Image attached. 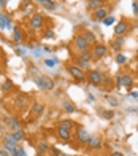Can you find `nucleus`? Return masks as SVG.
I'll return each instance as SVG.
<instances>
[{
	"instance_id": "1",
	"label": "nucleus",
	"mask_w": 138,
	"mask_h": 156,
	"mask_svg": "<svg viewBox=\"0 0 138 156\" xmlns=\"http://www.w3.org/2000/svg\"><path fill=\"white\" fill-rule=\"evenodd\" d=\"M33 81H35V84L41 91H52L54 86H56V84H54V80H51L49 76H35Z\"/></svg>"
},
{
	"instance_id": "2",
	"label": "nucleus",
	"mask_w": 138,
	"mask_h": 156,
	"mask_svg": "<svg viewBox=\"0 0 138 156\" xmlns=\"http://www.w3.org/2000/svg\"><path fill=\"white\" fill-rule=\"evenodd\" d=\"M68 69V72H70V75L75 78V80H78V81H82V80H86V73H84V70H81L76 64H70V66L67 67Z\"/></svg>"
},
{
	"instance_id": "3",
	"label": "nucleus",
	"mask_w": 138,
	"mask_h": 156,
	"mask_svg": "<svg viewBox=\"0 0 138 156\" xmlns=\"http://www.w3.org/2000/svg\"><path fill=\"white\" fill-rule=\"evenodd\" d=\"M129 30V23L126 19H119L118 23L114 24V37H121V35H126Z\"/></svg>"
},
{
	"instance_id": "4",
	"label": "nucleus",
	"mask_w": 138,
	"mask_h": 156,
	"mask_svg": "<svg viewBox=\"0 0 138 156\" xmlns=\"http://www.w3.org/2000/svg\"><path fill=\"white\" fill-rule=\"evenodd\" d=\"M102 78H103V73L100 72V70H91L89 72V75H87V80H89V83L91 84H94V86H100L102 84Z\"/></svg>"
},
{
	"instance_id": "5",
	"label": "nucleus",
	"mask_w": 138,
	"mask_h": 156,
	"mask_svg": "<svg viewBox=\"0 0 138 156\" xmlns=\"http://www.w3.org/2000/svg\"><path fill=\"white\" fill-rule=\"evenodd\" d=\"M43 26H45V18H43V15L35 13V15L30 18V29H32V30H38V29H41Z\"/></svg>"
},
{
	"instance_id": "6",
	"label": "nucleus",
	"mask_w": 138,
	"mask_h": 156,
	"mask_svg": "<svg viewBox=\"0 0 138 156\" xmlns=\"http://www.w3.org/2000/svg\"><path fill=\"white\" fill-rule=\"evenodd\" d=\"M106 53H108L106 45H103V43H94V48H92L94 58L102 59V58H105V56H106Z\"/></svg>"
},
{
	"instance_id": "7",
	"label": "nucleus",
	"mask_w": 138,
	"mask_h": 156,
	"mask_svg": "<svg viewBox=\"0 0 138 156\" xmlns=\"http://www.w3.org/2000/svg\"><path fill=\"white\" fill-rule=\"evenodd\" d=\"M27 99H29V96H27L25 93L18 94L16 99H15V108L16 110H24L27 107Z\"/></svg>"
},
{
	"instance_id": "8",
	"label": "nucleus",
	"mask_w": 138,
	"mask_h": 156,
	"mask_svg": "<svg viewBox=\"0 0 138 156\" xmlns=\"http://www.w3.org/2000/svg\"><path fill=\"white\" fill-rule=\"evenodd\" d=\"M86 145L91 148V150H97V148L102 147V137L100 136H89Z\"/></svg>"
},
{
	"instance_id": "9",
	"label": "nucleus",
	"mask_w": 138,
	"mask_h": 156,
	"mask_svg": "<svg viewBox=\"0 0 138 156\" xmlns=\"http://www.w3.org/2000/svg\"><path fill=\"white\" fill-rule=\"evenodd\" d=\"M87 139H89V132H87V129H84V127H78V129H76V140H78V144L86 145Z\"/></svg>"
},
{
	"instance_id": "10",
	"label": "nucleus",
	"mask_w": 138,
	"mask_h": 156,
	"mask_svg": "<svg viewBox=\"0 0 138 156\" xmlns=\"http://www.w3.org/2000/svg\"><path fill=\"white\" fill-rule=\"evenodd\" d=\"M43 110H45V104L43 102H33L32 110H30V116L37 118V116H40L41 113H43Z\"/></svg>"
},
{
	"instance_id": "11",
	"label": "nucleus",
	"mask_w": 138,
	"mask_h": 156,
	"mask_svg": "<svg viewBox=\"0 0 138 156\" xmlns=\"http://www.w3.org/2000/svg\"><path fill=\"white\" fill-rule=\"evenodd\" d=\"M56 134H57V137H59L60 140H65V142H68V140L72 139L70 131L65 129V127H62V126H57V127H56Z\"/></svg>"
},
{
	"instance_id": "12",
	"label": "nucleus",
	"mask_w": 138,
	"mask_h": 156,
	"mask_svg": "<svg viewBox=\"0 0 138 156\" xmlns=\"http://www.w3.org/2000/svg\"><path fill=\"white\" fill-rule=\"evenodd\" d=\"M75 46H76L79 51H84V49L89 48V43L86 41L84 35H76V37H75Z\"/></svg>"
},
{
	"instance_id": "13",
	"label": "nucleus",
	"mask_w": 138,
	"mask_h": 156,
	"mask_svg": "<svg viewBox=\"0 0 138 156\" xmlns=\"http://www.w3.org/2000/svg\"><path fill=\"white\" fill-rule=\"evenodd\" d=\"M0 29L2 30H6V29H13V23H11V19L3 15V13H0Z\"/></svg>"
},
{
	"instance_id": "14",
	"label": "nucleus",
	"mask_w": 138,
	"mask_h": 156,
	"mask_svg": "<svg viewBox=\"0 0 138 156\" xmlns=\"http://www.w3.org/2000/svg\"><path fill=\"white\" fill-rule=\"evenodd\" d=\"M106 3V0H87V10H99V8H103Z\"/></svg>"
},
{
	"instance_id": "15",
	"label": "nucleus",
	"mask_w": 138,
	"mask_h": 156,
	"mask_svg": "<svg viewBox=\"0 0 138 156\" xmlns=\"http://www.w3.org/2000/svg\"><path fill=\"white\" fill-rule=\"evenodd\" d=\"M124 43H126V38H124V35H121V37H114V40L111 41V48L114 49V51H121Z\"/></svg>"
},
{
	"instance_id": "16",
	"label": "nucleus",
	"mask_w": 138,
	"mask_h": 156,
	"mask_svg": "<svg viewBox=\"0 0 138 156\" xmlns=\"http://www.w3.org/2000/svg\"><path fill=\"white\" fill-rule=\"evenodd\" d=\"M108 15H109V11H108V8H105V6H103V8H99V10H95V11H94V18L97 19V21H103Z\"/></svg>"
},
{
	"instance_id": "17",
	"label": "nucleus",
	"mask_w": 138,
	"mask_h": 156,
	"mask_svg": "<svg viewBox=\"0 0 138 156\" xmlns=\"http://www.w3.org/2000/svg\"><path fill=\"white\" fill-rule=\"evenodd\" d=\"M13 41H15L16 45H19L21 41H22V32L18 26H13Z\"/></svg>"
},
{
	"instance_id": "18",
	"label": "nucleus",
	"mask_w": 138,
	"mask_h": 156,
	"mask_svg": "<svg viewBox=\"0 0 138 156\" xmlns=\"http://www.w3.org/2000/svg\"><path fill=\"white\" fill-rule=\"evenodd\" d=\"M79 59H82V61H87V62H91L92 59H94V54H92V49H84V51H81L79 53V56H78Z\"/></svg>"
},
{
	"instance_id": "19",
	"label": "nucleus",
	"mask_w": 138,
	"mask_h": 156,
	"mask_svg": "<svg viewBox=\"0 0 138 156\" xmlns=\"http://www.w3.org/2000/svg\"><path fill=\"white\" fill-rule=\"evenodd\" d=\"M11 136H13V139H15V142L18 144V142H21V140L25 137V131L22 129V127H21V129H18V131H13Z\"/></svg>"
},
{
	"instance_id": "20",
	"label": "nucleus",
	"mask_w": 138,
	"mask_h": 156,
	"mask_svg": "<svg viewBox=\"0 0 138 156\" xmlns=\"http://www.w3.org/2000/svg\"><path fill=\"white\" fill-rule=\"evenodd\" d=\"M59 126L65 127V129H68V131H72V129H75V127H76V123L72 121V119H62V121L59 123Z\"/></svg>"
},
{
	"instance_id": "21",
	"label": "nucleus",
	"mask_w": 138,
	"mask_h": 156,
	"mask_svg": "<svg viewBox=\"0 0 138 156\" xmlns=\"http://www.w3.org/2000/svg\"><path fill=\"white\" fill-rule=\"evenodd\" d=\"M13 88H15V83H13V80H10V78H6V80L2 83V91L3 93H8V91H11Z\"/></svg>"
},
{
	"instance_id": "22",
	"label": "nucleus",
	"mask_w": 138,
	"mask_h": 156,
	"mask_svg": "<svg viewBox=\"0 0 138 156\" xmlns=\"http://www.w3.org/2000/svg\"><path fill=\"white\" fill-rule=\"evenodd\" d=\"M82 35H84V38H86V41H87L89 45H91V43H97V41H95V40H97V37H95V34H94V32L86 30Z\"/></svg>"
},
{
	"instance_id": "23",
	"label": "nucleus",
	"mask_w": 138,
	"mask_h": 156,
	"mask_svg": "<svg viewBox=\"0 0 138 156\" xmlns=\"http://www.w3.org/2000/svg\"><path fill=\"white\" fill-rule=\"evenodd\" d=\"M10 129H11V132L13 131H18V129H21V124H19V121L15 118V116H10Z\"/></svg>"
},
{
	"instance_id": "24",
	"label": "nucleus",
	"mask_w": 138,
	"mask_h": 156,
	"mask_svg": "<svg viewBox=\"0 0 138 156\" xmlns=\"http://www.w3.org/2000/svg\"><path fill=\"white\" fill-rule=\"evenodd\" d=\"M132 84H133V78L132 76L130 75H122V86L132 88Z\"/></svg>"
},
{
	"instance_id": "25",
	"label": "nucleus",
	"mask_w": 138,
	"mask_h": 156,
	"mask_svg": "<svg viewBox=\"0 0 138 156\" xmlns=\"http://www.w3.org/2000/svg\"><path fill=\"white\" fill-rule=\"evenodd\" d=\"M76 66H78L81 70H89V67H91V62H87V61H82V59L76 58Z\"/></svg>"
},
{
	"instance_id": "26",
	"label": "nucleus",
	"mask_w": 138,
	"mask_h": 156,
	"mask_svg": "<svg viewBox=\"0 0 138 156\" xmlns=\"http://www.w3.org/2000/svg\"><path fill=\"white\" fill-rule=\"evenodd\" d=\"M100 115H102V118H105V119H113L116 116L114 110H100Z\"/></svg>"
},
{
	"instance_id": "27",
	"label": "nucleus",
	"mask_w": 138,
	"mask_h": 156,
	"mask_svg": "<svg viewBox=\"0 0 138 156\" xmlns=\"http://www.w3.org/2000/svg\"><path fill=\"white\" fill-rule=\"evenodd\" d=\"M62 105H64V110H65L67 113H75V112H76V107H75L72 102H68V101H65Z\"/></svg>"
},
{
	"instance_id": "28",
	"label": "nucleus",
	"mask_w": 138,
	"mask_h": 156,
	"mask_svg": "<svg viewBox=\"0 0 138 156\" xmlns=\"http://www.w3.org/2000/svg\"><path fill=\"white\" fill-rule=\"evenodd\" d=\"M43 6H45L46 11H54L56 10V2H54V0H46Z\"/></svg>"
},
{
	"instance_id": "29",
	"label": "nucleus",
	"mask_w": 138,
	"mask_h": 156,
	"mask_svg": "<svg viewBox=\"0 0 138 156\" xmlns=\"http://www.w3.org/2000/svg\"><path fill=\"white\" fill-rule=\"evenodd\" d=\"M49 150V145H48L46 140H40L38 142V151H48Z\"/></svg>"
},
{
	"instance_id": "30",
	"label": "nucleus",
	"mask_w": 138,
	"mask_h": 156,
	"mask_svg": "<svg viewBox=\"0 0 138 156\" xmlns=\"http://www.w3.org/2000/svg\"><path fill=\"white\" fill-rule=\"evenodd\" d=\"M106 101H108V104L111 105V107H119V102H118V99H114V97H111V96H106Z\"/></svg>"
},
{
	"instance_id": "31",
	"label": "nucleus",
	"mask_w": 138,
	"mask_h": 156,
	"mask_svg": "<svg viewBox=\"0 0 138 156\" xmlns=\"http://www.w3.org/2000/svg\"><path fill=\"white\" fill-rule=\"evenodd\" d=\"M116 62H118L119 66H122V64H126V62H127V58H126L124 54L118 53V54H116Z\"/></svg>"
},
{
	"instance_id": "32",
	"label": "nucleus",
	"mask_w": 138,
	"mask_h": 156,
	"mask_svg": "<svg viewBox=\"0 0 138 156\" xmlns=\"http://www.w3.org/2000/svg\"><path fill=\"white\" fill-rule=\"evenodd\" d=\"M57 64H59L57 59H46V61H45V66H46V67H56Z\"/></svg>"
},
{
	"instance_id": "33",
	"label": "nucleus",
	"mask_w": 138,
	"mask_h": 156,
	"mask_svg": "<svg viewBox=\"0 0 138 156\" xmlns=\"http://www.w3.org/2000/svg\"><path fill=\"white\" fill-rule=\"evenodd\" d=\"M103 24H105V26H111V24H114V18L108 15L105 19H103Z\"/></svg>"
},
{
	"instance_id": "34",
	"label": "nucleus",
	"mask_w": 138,
	"mask_h": 156,
	"mask_svg": "<svg viewBox=\"0 0 138 156\" xmlns=\"http://www.w3.org/2000/svg\"><path fill=\"white\" fill-rule=\"evenodd\" d=\"M116 86H118V88L122 86V75H121V73L116 75Z\"/></svg>"
},
{
	"instance_id": "35",
	"label": "nucleus",
	"mask_w": 138,
	"mask_h": 156,
	"mask_svg": "<svg viewBox=\"0 0 138 156\" xmlns=\"http://www.w3.org/2000/svg\"><path fill=\"white\" fill-rule=\"evenodd\" d=\"M54 37H56V35H54V32L51 30V29H48L46 32H45V38L48 40V38H54Z\"/></svg>"
},
{
	"instance_id": "36",
	"label": "nucleus",
	"mask_w": 138,
	"mask_h": 156,
	"mask_svg": "<svg viewBox=\"0 0 138 156\" xmlns=\"http://www.w3.org/2000/svg\"><path fill=\"white\" fill-rule=\"evenodd\" d=\"M32 51H33V54H35L37 58H40V56H41V48H40V46H33Z\"/></svg>"
},
{
	"instance_id": "37",
	"label": "nucleus",
	"mask_w": 138,
	"mask_h": 156,
	"mask_svg": "<svg viewBox=\"0 0 138 156\" xmlns=\"http://www.w3.org/2000/svg\"><path fill=\"white\" fill-rule=\"evenodd\" d=\"M16 53H18L19 56H24V54L27 53V49H25V48H16Z\"/></svg>"
},
{
	"instance_id": "38",
	"label": "nucleus",
	"mask_w": 138,
	"mask_h": 156,
	"mask_svg": "<svg viewBox=\"0 0 138 156\" xmlns=\"http://www.w3.org/2000/svg\"><path fill=\"white\" fill-rule=\"evenodd\" d=\"M132 8H133V15L138 16V2H133L132 3Z\"/></svg>"
},
{
	"instance_id": "39",
	"label": "nucleus",
	"mask_w": 138,
	"mask_h": 156,
	"mask_svg": "<svg viewBox=\"0 0 138 156\" xmlns=\"http://www.w3.org/2000/svg\"><path fill=\"white\" fill-rule=\"evenodd\" d=\"M16 148H18V153H19V156H27V154H25V150H24L22 147H16Z\"/></svg>"
},
{
	"instance_id": "40",
	"label": "nucleus",
	"mask_w": 138,
	"mask_h": 156,
	"mask_svg": "<svg viewBox=\"0 0 138 156\" xmlns=\"http://www.w3.org/2000/svg\"><path fill=\"white\" fill-rule=\"evenodd\" d=\"M51 151H52V156H60V151L57 150V148H54V147H51Z\"/></svg>"
},
{
	"instance_id": "41",
	"label": "nucleus",
	"mask_w": 138,
	"mask_h": 156,
	"mask_svg": "<svg viewBox=\"0 0 138 156\" xmlns=\"http://www.w3.org/2000/svg\"><path fill=\"white\" fill-rule=\"evenodd\" d=\"M109 156H126V154H124V153H121V151H113V153L109 154Z\"/></svg>"
},
{
	"instance_id": "42",
	"label": "nucleus",
	"mask_w": 138,
	"mask_h": 156,
	"mask_svg": "<svg viewBox=\"0 0 138 156\" xmlns=\"http://www.w3.org/2000/svg\"><path fill=\"white\" fill-rule=\"evenodd\" d=\"M0 154H2V156H10V151H6V150H0Z\"/></svg>"
},
{
	"instance_id": "43",
	"label": "nucleus",
	"mask_w": 138,
	"mask_h": 156,
	"mask_svg": "<svg viewBox=\"0 0 138 156\" xmlns=\"http://www.w3.org/2000/svg\"><path fill=\"white\" fill-rule=\"evenodd\" d=\"M29 3H30V0H22V8H24V6H27Z\"/></svg>"
},
{
	"instance_id": "44",
	"label": "nucleus",
	"mask_w": 138,
	"mask_h": 156,
	"mask_svg": "<svg viewBox=\"0 0 138 156\" xmlns=\"http://www.w3.org/2000/svg\"><path fill=\"white\" fill-rule=\"evenodd\" d=\"M130 96H132L133 99H138V93H136V91H133V93H130Z\"/></svg>"
},
{
	"instance_id": "45",
	"label": "nucleus",
	"mask_w": 138,
	"mask_h": 156,
	"mask_svg": "<svg viewBox=\"0 0 138 156\" xmlns=\"http://www.w3.org/2000/svg\"><path fill=\"white\" fill-rule=\"evenodd\" d=\"M33 2H35V3H40V5H45L46 0H33Z\"/></svg>"
},
{
	"instance_id": "46",
	"label": "nucleus",
	"mask_w": 138,
	"mask_h": 156,
	"mask_svg": "<svg viewBox=\"0 0 138 156\" xmlns=\"http://www.w3.org/2000/svg\"><path fill=\"white\" fill-rule=\"evenodd\" d=\"M43 49H45L46 53H49V51H51V48H49V46H43Z\"/></svg>"
},
{
	"instance_id": "47",
	"label": "nucleus",
	"mask_w": 138,
	"mask_h": 156,
	"mask_svg": "<svg viewBox=\"0 0 138 156\" xmlns=\"http://www.w3.org/2000/svg\"><path fill=\"white\" fill-rule=\"evenodd\" d=\"M87 99H89V101L92 102V101H94V96H92V94H87Z\"/></svg>"
},
{
	"instance_id": "48",
	"label": "nucleus",
	"mask_w": 138,
	"mask_h": 156,
	"mask_svg": "<svg viewBox=\"0 0 138 156\" xmlns=\"http://www.w3.org/2000/svg\"><path fill=\"white\" fill-rule=\"evenodd\" d=\"M136 54H138V48H136Z\"/></svg>"
},
{
	"instance_id": "49",
	"label": "nucleus",
	"mask_w": 138,
	"mask_h": 156,
	"mask_svg": "<svg viewBox=\"0 0 138 156\" xmlns=\"http://www.w3.org/2000/svg\"><path fill=\"white\" fill-rule=\"evenodd\" d=\"M6 2H10V0H6Z\"/></svg>"
},
{
	"instance_id": "50",
	"label": "nucleus",
	"mask_w": 138,
	"mask_h": 156,
	"mask_svg": "<svg viewBox=\"0 0 138 156\" xmlns=\"http://www.w3.org/2000/svg\"><path fill=\"white\" fill-rule=\"evenodd\" d=\"M118 2H121V0H118Z\"/></svg>"
}]
</instances>
